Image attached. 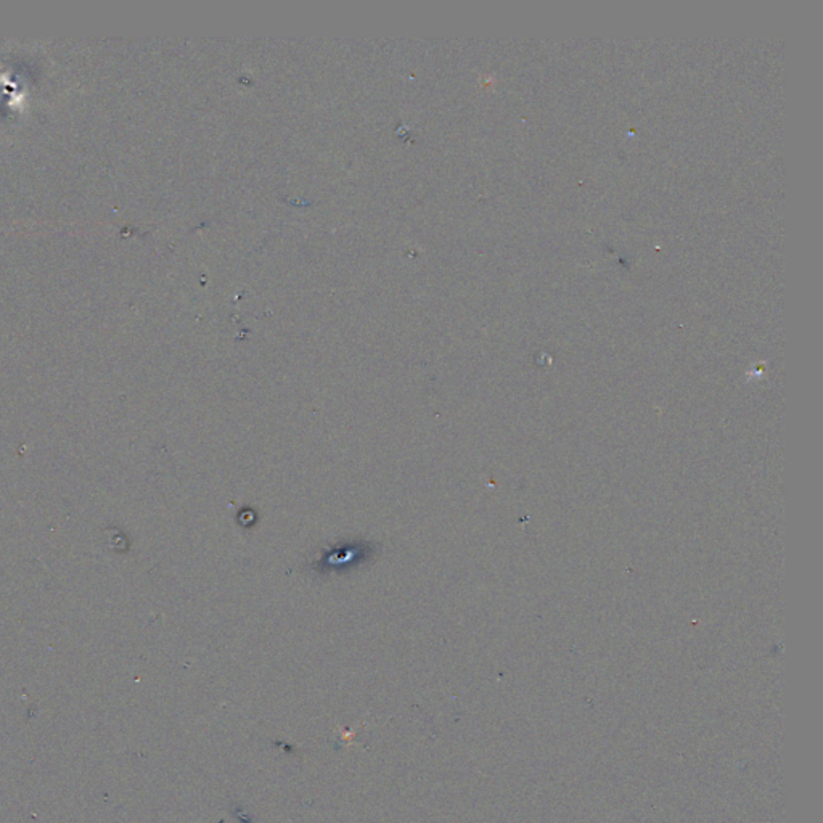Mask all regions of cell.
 Masks as SVG:
<instances>
[{"label":"cell","instance_id":"cell-2","mask_svg":"<svg viewBox=\"0 0 823 823\" xmlns=\"http://www.w3.org/2000/svg\"><path fill=\"white\" fill-rule=\"evenodd\" d=\"M258 520H259V514L256 513L253 507H243L237 514V523L240 524L241 528H253Z\"/></svg>","mask_w":823,"mask_h":823},{"label":"cell","instance_id":"cell-1","mask_svg":"<svg viewBox=\"0 0 823 823\" xmlns=\"http://www.w3.org/2000/svg\"><path fill=\"white\" fill-rule=\"evenodd\" d=\"M378 552V544L362 539L338 541L319 550L316 558L308 563V570L316 576H343L373 562Z\"/></svg>","mask_w":823,"mask_h":823}]
</instances>
